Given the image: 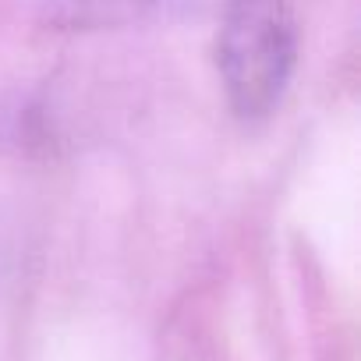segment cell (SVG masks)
<instances>
[{
    "label": "cell",
    "instance_id": "cell-1",
    "mask_svg": "<svg viewBox=\"0 0 361 361\" xmlns=\"http://www.w3.org/2000/svg\"><path fill=\"white\" fill-rule=\"evenodd\" d=\"M298 64V29L290 0H224L216 68L238 121L273 117Z\"/></svg>",
    "mask_w": 361,
    "mask_h": 361
},
{
    "label": "cell",
    "instance_id": "cell-2",
    "mask_svg": "<svg viewBox=\"0 0 361 361\" xmlns=\"http://www.w3.org/2000/svg\"><path fill=\"white\" fill-rule=\"evenodd\" d=\"M224 8V0H36V18L57 32H106Z\"/></svg>",
    "mask_w": 361,
    "mask_h": 361
}]
</instances>
